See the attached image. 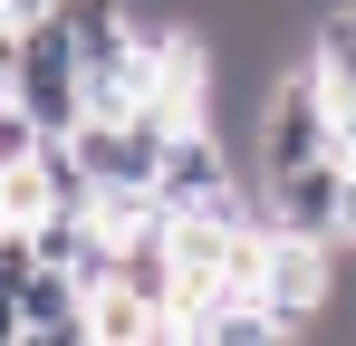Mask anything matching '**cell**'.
I'll list each match as a JSON object with an SVG mask.
<instances>
[{
  "instance_id": "6da1fadb",
  "label": "cell",
  "mask_w": 356,
  "mask_h": 346,
  "mask_svg": "<svg viewBox=\"0 0 356 346\" xmlns=\"http://www.w3.org/2000/svg\"><path fill=\"white\" fill-rule=\"evenodd\" d=\"M318 154H337V106H327L318 67L298 58V67H280V77L260 87V173L318 164Z\"/></svg>"
},
{
  "instance_id": "7a4b0ae2",
  "label": "cell",
  "mask_w": 356,
  "mask_h": 346,
  "mask_svg": "<svg viewBox=\"0 0 356 346\" xmlns=\"http://www.w3.org/2000/svg\"><path fill=\"white\" fill-rule=\"evenodd\" d=\"M250 288H260V308L280 318V337H298V327H318L327 298H337V250H327V240H298V231H270Z\"/></svg>"
},
{
  "instance_id": "3957f363",
  "label": "cell",
  "mask_w": 356,
  "mask_h": 346,
  "mask_svg": "<svg viewBox=\"0 0 356 346\" xmlns=\"http://www.w3.org/2000/svg\"><path fill=\"white\" fill-rule=\"evenodd\" d=\"M10 97L39 115L49 135H67V125H87V58L67 49L58 19H39V29H19V58H10Z\"/></svg>"
},
{
  "instance_id": "277c9868",
  "label": "cell",
  "mask_w": 356,
  "mask_h": 346,
  "mask_svg": "<svg viewBox=\"0 0 356 346\" xmlns=\"http://www.w3.org/2000/svg\"><path fill=\"white\" fill-rule=\"evenodd\" d=\"M67 145L87 154V173H97L106 192H154L174 125H164V115H145V106H125V115H87V125H67Z\"/></svg>"
},
{
  "instance_id": "5b68a950",
  "label": "cell",
  "mask_w": 356,
  "mask_h": 346,
  "mask_svg": "<svg viewBox=\"0 0 356 346\" xmlns=\"http://www.w3.org/2000/svg\"><path fill=\"white\" fill-rule=\"evenodd\" d=\"M154 202L164 212H250L260 192H241L232 154H222V125H174L164 173H154Z\"/></svg>"
},
{
  "instance_id": "8992f818",
  "label": "cell",
  "mask_w": 356,
  "mask_h": 346,
  "mask_svg": "<svg viewBox=\"0 0 356 346\" xmlns=\"http://www.w3.org/2000/svg\"><path fill=\"white\" fill-rule=\"evenodd\" d=\"M19 337H58V346H77L87 337V279H67V270H29L19 279Z\"/></svg>"
},
{
  "instance_id": "52a82bcc",
  "label": "cell",
  "mask_w": 356,
  "mask_h": 346,
  "mask_svg": "<svg viewBox=\"0 0 356 346\" xmlns=\"http://www.w3.org/2000/svg\"><path fill=\"white\" fill-rule=\"evenodd\" d=\"M39 145H49V125H39V115L10 97V106H0V173H19L29 154H39Z\"/></svg>"
},
{
  "instance_id": "ba28073f",
  "label": "cell",
  "mask_w": 356,
  "mask_h": 346,
  "mask_svg": "<svg viewBox=\"0 0 356 346\" xmlns=\"http://www.w3.org/2000/svg\"><path fill=\"white\" fill-rule=\"evenodd\" d=\"M308 49H337V58L356 67V0H347V10H327V19L308 29Z\"/></svg>"
},
{
  "instance_id": "9c48e42d",
  "label": "cell",
  "mask_w": 356,
  "mask_h": 346,
  "mask_svg": "<svg viewBox=\"0 0 356 346\" xmlns=\"http://www.w3.org/2000/svg\"><path fill=\"white\" fill-rule=\"evenodd\" d=\"M0 19L10 29H39V19H58V0H0Z\"/></svg>"
},
{
  "instance_id": "30bf717a",
  "label": "cell",
  "mask_w": 356,
  "mask_h": 346,
  "mask_svg": "<svg viewBox=\"0 0 356 346\" xmlns=\"http://www.w3.org/2000/svg\"><path fill=\"white\" fill-rule=\"evenodd\" d=\"M19 337V288H0V346Z\"/></svg>"
}]
</instances>
